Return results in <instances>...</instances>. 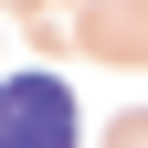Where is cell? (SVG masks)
Listing matches in <instances>:
<instances>
[{
    "mask_svg": "<svg viewBox=\"0 0 148 148\" xmlns=\"http://www.w3.org/2000/svg\"><path fill=\"white\" fill-rule=\"evenodd\" d=\"M85 116H74V85L53 74H11L0 85V148H74Z\"/></svg>",
    "mask_w": 148,
    "mask_h": 148,
    "instance_id": "6da1fadb",
    "label": "cell"
}]
</instances>
